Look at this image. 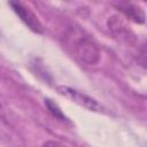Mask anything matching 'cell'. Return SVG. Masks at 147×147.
<instances>
[{
	"label": "cell",
	"mask_w": 147,
	"mask_h": 147,
	"mask_svg": "<svg viewBox=\"0 0 147 147\" xmlns=\"http://www.w3.org/2000/svg\"><path fill=\"white\" fill-rule=\"evenodd\" d=\"M63 41L70 54L83 65L92 67L99 63L101 52L98 42L79 26H69L63 34Z\"/></svg>",
	"instance_id": "1"
},
{
	"label": "cell",
	"mask_w": 147,
	"mask_h": 147,
	"mask_svg": "<svg viewBox=\"0 0 147 147\" xmlns=\"http://www.w3.org/2000/svg\"><path fill=\"white\" fill-rule=\"evenodd\" d=\"M57 91H59V93L61 95L65 96L67 99H70L72 102H76V103H78L82 107L87 108L91 111H98V113H100L103 109L102 106L95 99H93V98L88 96L87 94L82 93V92H79L77 90H74V88L68 87V86H59L57 87Z\"/></svg>",
	"instance_id": "2"
},
{
	"label": "cell",
	"mask_w": 147,
	"mask_h": 147,
	"mask_svg": "<svg viewBox=\"0 0 147 147\" xmlns=\"http://www.w3.org/2000/svg\"><path fill=\"white\" fill-rule=\"evenodd\" d=\"M10 7L15 11V14L21 18V21L33 32L41 33L44 31V28L38 20L37 15L26 6H24L21 2H9Z\"/></svg>",
	"instance_id": "3"
},
{
	"label": "cell",
	"mask_w": 147,
	"mask_h": 147,
	"mask_svg": "<svg viewBox=\"0 0 147 147\" xmlns=\"http://www.w3.org/2000/svg\"><path fill=\"white\" fill-rule=\"evenodd\" d=\"M108 26H109V30H111L113 34L121 39L122 41H125L127 44H133L134 41V34L133 32L125 25L124 21L118 17V16H113L109 18L108 21Z\"/></svg>",
	"instance_id": "4"
},
{
	"label": "cell",
	"mask_w": 147,
	"mask_h": 147,
	"mask_svg": "<svg viewBox=\"0 0 147 147\" xmlns=\"http://www.w3.org/2000/svg\"><path fill=\"white\" fill-rule=\"evenodd\" d=\"M118 8L123 14H125L132 21L137 23L145 22V13L140 7H137L132 3H125V5H119Z\"/></svg>",
	"instance_id": "5"
},
{
	"label": "cell",
	"mask_w": 147,
	"mask_h": 147,
	"mask_svg": "<svg viewBox=\"0 0 147 147\" xmlns=\"http://www.w3.org/2000/svg\"><path fill=\"white\" fill-rule=\"evenodd\" d=\"M46 106L48 107V109H49V111L56 117V118H60V119H62V121H64L65 119V117L63 116V114H62V111L59 109V107L55 105V103H53L51 100H46Z\"/></svg>",
	"instance_id": "6"
},
{
	"label": "cell",
	"mask_w": 147,
	"mask_h": 147,
	"mask_svg": "<svg viewBox=\"0 0 147 147\" xmlns=\"http://www.w3.org/2000/svg\"><path fill=\"white\" fill-rule=\"evenodd\" d=\"M41 147H67V146L63 145L62 142H59L55 140H47L41 145Z\"/></svg>",
	"instance_id": "7"
}]
</instances>
